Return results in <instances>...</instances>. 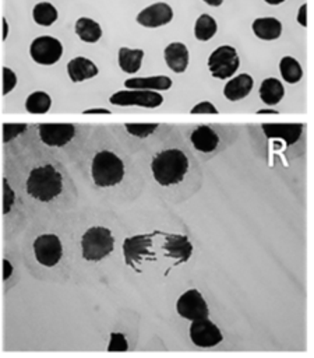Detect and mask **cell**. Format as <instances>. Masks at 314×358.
I'll return each mask as SVG.
<instances>
[{"mask_svg": "<svg viewBox=\"0 0 314 358\" xmlns=\"http://www.w3.org/2000/svg\"><path fill=\"white\" fill-rule=\"evenodd\" d=\"M82 257L88 262H99L114 249V238L109 228L92 227L81 238Z\"/></svg>", "mask_w": 314, "mask_h": 358, "instance_id": "cell-4", "label": "cell"}, {"mask_svg": "<svg viewBox=\"0 0 314 358\" xmlns=\"http://www.w3.org/2000/svg\"><path fill=\"white\" fill-rule=\"evenodd\" d=\"M61 173L50 164L33 168L27 179V192L39 201H50L61 193Z\"/></svg>", "mask_w": 314, "mask_h": 358, "instance_id": "cell-2", "label": "cell"}, {"mask_svg": "<svg viewBox=\"0 0 314 358\" xmlns=\"http://www.w3.org/2000/svg\"><path fill=\"white\" fill-rule=\"evenodd\" d=\"M297 22L301 25V27H307V4H301V7L299 8V13H297Z\"/></svg>", "mask_w": 314, "mask_h": 358, "instance_id": "cell-35", "label": "cell"}, {"mask_svg": "<svg viewBox=\"0 0 314 358\" xmlns=\"http://www.w3.org/2000/svg\"><path fill=\"white\" fill-rule=\"evenodd\" d=\"M240 60L233 46L222 45L216 48L208 57V69L215 78H229L239 69Z\"/></svg>", "mask_w": 314, "mask_h": 358, "instance_id": "cell-5", "label": "cell"}, {"mask_svg": "<svg viewBox=\"0 0 314 358\" xmlns=\"http://www.w3.org/2000/svg\"><path fill=\"white\" fill-rule=\"evenodd\" d=\"M27 123H4L3 124V141L8 143L18 134L27 130Z\"/></svg>", "mask_w": 314, "mask_h": 358, "instance_id": "cell-30", "label": "cell"}, {"mask_svg": "<svg viewBox=\"0 0 314 358\" xmlns=\"http://www.w3.org/2000/svg\"><path fill=\"white\" fill-rule=\"evenodd\" d=\"M285 95V88L278 78L269 77L261 83L260 98L267 105H276Z\"/></svg>", "mask_w": 314, "mask_h": 358, "instance_id": "cell-23", "label": "cell"}, {"mask_svg": "<svg viewBox=\"0 0 314 358\" xmlns=\"http://www.w3.org/2000/svg\"><path fill=\"white\" fill-rule=\"evenodd\" d=\"M190 338L194 345L208 348L219 344L223 338L220 330L215 323L208 320V317L193 320V324L188 330Z\"/></svg>", "mask_w": 314, "mask_h": 358, "instance_id": "cell-10", "label": "cell"}, {"mask_svg": "<svg viewBox=\"0 0 314 358\" xmlns=\"http://www.w3.org/2000/svg\"><path fill=\"white\" fill-rule=\"evenodd\" d=\"M279 71L282 74V78L289 84H296L303 77V69L300 63L290 56H285L281 59Z\"/></svg>", "mask_w": 314, "mask_h": 358, "instance_id": "cell-25", "label": "cell"}, {"mask_svg": "<svg viewBox=\"0 0 314 358\" xmlns=\"http://www.w3.org/2000/svg\"><path fill=\"white\" fill-rule=\"evenodd\" d=\"M29 55L32 60L36 62L38 64L50 66L59 62V59L61 57L63 45L59 39L53 36H49V35L38 36L32 41L29 46Z\"/></svg>", "mask_w": 314, "mask_h": 358, "instance_id": "cell-7", "label": "cell"}, {"mask_svg": "<svg viewBox=\"0 0 314 358\" xmlns=\"http://www.w3.org/2000/svg\"><path fill=\"white\" fill-rule=\"evenodd\" d=\"M158 123H126V130L138 138H145L158 129Z\"/></svg>", "mask_w": 314, "mask_h": 358, "instance_id": "cell-29", "label": "cell"}, {"mask_svg": "<svg viewBox=\"0 0 314 358\" xmlns=\"http://www.w3.org/2000/svg\"><path fill=\"white\" fill-rule=\"evenodd\" d=\"M216 21L209 14H201L194 25V35L198 41H209L216 34Z\"/></svg>", "mask_w": 314, "mask_h": 358, "instance_id": "cell-27", "label": "cell"}, {"mask_svg": "<svg viewBox=\"0 0 314 358\" xmlns=\"http://www.w3.org/2000/svg\"><path fill=\"white\" fill-rule=\"evenodd\" d=\"M173 18V10L166 3H154L141 10L137 15V22L147 28H158L166 25Z\"/></svg>", "mask_w": 314, "mask_h": 358, "instance_id": "cell-13", "label": "cell"}, {"mask_svg": "<svg viewBox=\"0 0 314 358\" xmlns=\"http://www.w3.org/2000/svg\"><path fill=\"white\" fill-rule=\"evenodd\" d=\"M257 113H278V110L276 109H260Z\"/></svg>", "mask_w": 314, "mask_h": 358, "instance_id": "cell-40", "label": "cell"}, {"mask_svg": "<svg viewBox=\"0 0 314 358\" xmlns=\"http://www.w3.org/2000/svg\"><path fill=\"white\" fill-rule=\"evenodd\" d=\"M13 274V264L7 260L3 259V280H8V277Z\"/></svg>", "mask_w": 314, "mask_h": 358, "instance_id": "cell-36", "label": "cell"}, {"mask_svg": "<svg viewBox=\"0 0 314 358\" xmlns=\"http://www.w3.org/2000/svg\"><path fill=\"white\" fill-rule=\"evenodd\" d=\"M253 84H254V81L250 74H244V73L239 74L226 83V85L223 88V95L229 101L243 99L250 94Z\"/></svg>", "mask_w": 314, "mask_h": 358, "instance_id": "cell-18", "label": "cell"}, {"mask_svg": "<svg viewBox=\"0 0 314 358\" xmlns=\"http://www.w3.org/2000/svg\"><path fill=\"white\" fill-rule=\"evenodd\" d=\"M190 140H191L193 145L195 147V150H198L201 152H212L219 144V137H218L216 131L214 129H211L209 126L197 127L191 133Z\"/></svg>", "mask_w": 314, "mask_h": 358, "instance_id": "cell-19", "label": "cell"}, {"mask_svg": "<svg viewBox=\"0 0 314 358\" xmlns=\"http://www.w3.org/2000/svg\"><path fill=\"white\" fill-rule=\"evenodd\" d=\"M92 179L99 187L119 185L124 178V164L112 151H99L92 159Z\"/></svg>", "mask_w": 314, "mask_h": 358, "instance_id": "cell-3", "label": "cell"}, {"mask_svg": "<svg viewBox=\"0 0 314 358\" xmlns=\"http://www.w3.org/2000/svg\"><path fill=\"white\" fill-rule=\"evenodd\" d=\"M127 350H128V343H127L124 334L112 333L107 351H127Z\"/></svg>", "mask_w": 314, "mask_h": 358, "instance_id": "cell-32", "label": "cell"}, {"mask_svg": "<svg viewBox=\"0 0 314 358\" xmlns=\"http://www.w3.org/2000/svg\"><path fill=\"white\" fill-rule=\"evenodd\" d=\"M265 3H268V4H272V6H278V4H281V3H283L285 0H264Z\"/></svg>", "mask_w": 314, "mask_h": 358, "instance_id": "cell-41", "label": "cell"}, {"mask_svg": "<svg viewBox=\"0 0 314 358\" xmlns=\"http://www.w3.org/2000/svg\"><path fill=\"white\" fill-rule=\"evenodd\" d=\"M151 169L155 180L160 186H173L184 179L188 171V159L177 148L163 150L152 158Z\"/></svg>", "mask_w": 314, "mask_h": 358, "instance_id": "cell-1", "label": "cell"}, {"mask_svg": "<svg viewBox=\"0 0 314 358\" xmlns=\"http://www.w3.org/2000/svg\"><path fill=\"white\" fill-rule=\"evenodd\" d=\"M52 99L50 96L43 91H35L31 95H28L25 101V108L31 113H46L50 109Z\"/></svg>", "mask_w": 314, "mask_h": 358, "instance_id": "cell-28", "label": "cell"}, {"mask_svg": "<svg viewBox=\"0 0 314 358\" xmlns=\"http://www.w3.org/2000/svg\"><path fill=\"white\" fill-rule=\"evenodd\" d=\"M124 85L130 90H151V91H166L172 87V80L167 76H152V77H134L124 81Z\"/></svg>", "mask_w": 314, "mask_h": 358, "instance_id": "cell-20", "label": "cell"}, {"mask_svg": "<svg viewBox=\"0 0 314 358\" xmlns=\"http://www.w3.org/2000/svg\"><path fill=\"white\" fill-rule=\"evenodd\" d=\"M253 32L262 41H274L278 39L282 34V24L278 18L274 17H261L254 20Z\"/></svg>", "mask_w": 314, "mask_h": 358, "instance_id": "cell-21", "label": "cell"}, {"mask_svg": "<svg viewBox=\"0 0 314 358\" xmlns=\"http://www.w3.org/2000/svg\"><path fill=\"white\" fill-rule=\"evenodd\" d=\"M82 113H85V115H94V113H105V115H109L110 110H109V109H105V108H95V109H85Z\"/></svg>", "mask_w": 314, "mask_h": 358, "instance_id": "cell-37", "label": "cell"}, {"mask_svg": "<svg viewBox=\"0 0 314 358\" xmlns=\"http://www.w3.org/2000/svg\"><path fill=\"white\" fill-rule=\"evenodd\" d=\"M15 84H17L15 73L8 67H3V95H7L10 91H13Z\"/></svg>", "mask_w": 314, "mask_h": 358, "instance_id": "cell-33", "label": "cell"}, {"mask_svg": "<svg viewBox=\"0 0 314 358\" xmlns=\"http://www.w3.org/2000/svg\"><path fill=\"white\" fill-rule=\"evenodd\" d=\"M59 14L56 7L52 3L47 1H40L38 3L33 10H32V18L38 25L42 27H49L57 20Z\"/></svg>", "mask_w": 314, "mask_h": 358, "instance_id": "cell-26", "label": "cell"}, {"mask_svg": "<svg viewBox=\"0 0 314 358\" xmlns=\"http://www.w3.org/2000/svg\"><path fill=\"white\" fill-rule=\"evenodd\" d=\"M177 313L188 320H198L208 317L209 309L204 296L197 289L186 291L176 302Z\"/></svg>", "mask_w": 314, "mask_h": 358, "instance_id": "cell-9", "label": "cell"}, {"mask_svg": "<svg viewBox=\"0 0 314 358\" xmlns=\"http://www.w3.org/2000/svg\"><path fill=\"white\" fill-rule=\"evenodd\" d=\"M261 129L264 130L267 137L281 138L287 145H290L300 138L303 124L301 123H268V124H262Z\"/></svg>", "mask_w": 314, "mask_h": 358, "instance_id": "cell-15", "label": "cell"}, {"mask_svg": "<svg viewBox=\"0 0 314 358\" xmlns=\"http://www.w3.org/2000/svg\"><path fill=\"white\" fill-rule=\"evenodd\" d=\"M165 253L177 262L174 266L188 262L193 255V245L187 236L180 234H165V243L162 245Z\"/></svg>", "mask_w": 314, "mask_h": 358, "instance_id": "cell-14", "label": "cell"}, {"mask_svg": "<svg viewBox=\"0 0 314 358\" xmlns=\"http://www.w3.org/2000/svg\"><path fill=\"white\" fill-rule=\"evenodd\" d=\"M142 59H144V50L141 49H128V48L119 49V66L124 73H128V74L137 73L141 67Z\"/></svg>", "mask_w": 314, "mask_h": 358, "instance_id": "cell-24", "label": "cell"}, {"mask_svg": "<svg viewBox=\"0 0 314 358\" xmlns=\"http://www.w3.org/2000/svg\"><path fill=\"white\" fill-rule=\"evenodd\" d=\"M165 62L174 73L186 71L188 66V49L181 42H172L165 48Z\"/></svg>", "mask_w": 314, "mask_h": 358, "instance_id": "cell-16", "label": "cell"}, {"mask_svg": "<svg viewBox=\"0 0 314 358\" xmlns=\"http://www.w3.org/2000/svg\"><path fill=\"white\" fill-rule=\"evenodd\" d=\"M109 102L117 106H142V108H158L163 102V96L151 90H124L114 92Z\"/></svg>", "mask_w": 314, "mask_h": 358, "instance_id": "cell-6", "label": "cell"}, {"mask_svg": "<svg viewBox=\"0 0 314 358\" xmlns=\"http://www.w3.org/2000/svg\"><path fill=\"white\" fill-rule=\"evenodd\" d=\"M33 252L36 260L46 267L56 266L63 255V246L57 235L43 234L33 241Z\"/></svg>", "mask_w": 314, "mask_h": 358, "instance_id": "cell-8", "label": "cell"}, {"mask_svg": "<svg viewBox=\"0 0 314 358\" xmlns=\"http://www.w3.org/2000/svg\"><path fill=\"white\" fill-rule=\"evenodd\" d=\"M193 115H198V113H212V115H216L219 113L218 109L208 101H202L200 103H197L191 110H190Z\"/></svg>", "mask_w": 314, "mask_h": 358, "instance_id": "cell-34", "label": "cell"}, {"mask_svg": "<svg viewBox=\"0 0 314 358\" xmlns=\"http://www.w3.org/2000/svg\"><path fill=\"white\" fill-rule=\"evenodd\" d=\"M152 246V235H134L128 236L123 242V256L127 266L135 268V264L140 263L145 256H152L149 250Z\"/></svg>", "mask_w": 314, "mask_h": 358, "instance_id": "cell-11", "label": "cell"}, {"mask_svg": "<svg viewBox=\"0 0 314 358\" xmlns=\"http://www.w3.org/2000/svg\"><path fill=\"white\" fill-rule=\"evenodd\" d=\"M208 6H212V7H218V6H220L222 4V1L223 0H204Z\"/></svg>", "mask_w": 314, "mask_h": 358, "instance_id": "cell-39", "label": "cell"}, {"mask_svg": "<svg viewBox=\"0 0 314 358\" xmlns=\"http://www.w3.org/2000/svg\"><path fill=\"white\" fill-rule=\"evenodd\" d=\"M1 25H3V35H1V38H3V41H6L7 39V36H8V22H7V18H1Z\"/></svg>", "mask_w": 314, "mask_h": 358, "instance_id": "cell-38", "label": "cell"}, {"mask_svg": "<svg viewBox=\"0 0 314 358\" xmlns=\"http://www.w3.org/2000/svg\"><path fill=\"white\" fill-rule=\"evenodd\" d=\"M14 199H15L14 190L10 187L8 180L4 178L3 179V214L10 213L11 207L14 204Z\"/></svg>", "mask_w": 314, "mask_h": 358, "instance_id": "cell-31", "label": "cell"}, {"mask_svg": "<svg viewBox=\"0 0 314 358\" xmlns=\"http://www.w3.org/2000/svg\"><path fill=\"white\" fill-rule=\"evenodd\" d=\"M67 73L73 83H81L95 77L98 74V67L89 59L78 56L68 62Z\"/></svg>", "mask_w": 314, "mask_h": 358, "instance_id": "cell-17", "label": "cell"}, {"mask_svg": "<svg viewBox=\"0 0 314 358\" xmlns=\"http://www.w3.org/2000/svg\"><path fill=\"white\" fill-rule=\"evenodd\" d=\"M40 140L49 147H63L75 134V127L71 123H42L38 127Z\"/></svg>", "mask_w": 314, "mask_h": 358, "instance_id": "cell-12", "label": "cell"}, {"mask_svg": "<svg viewBox=\"0 0 314 358\" xmlns=\"http://www.w3.org/2000/svg\"><path fill=\"white\" fill-rule=\"evenodd\" d=\"M75 34L81 41L88 43H95L102 36V28L95 20L88 17H81L75 22Z\"/></svg>", "mask_w": 314, "mask_h": 358, "instance_id": "cell-22", "label": "cell"}]
</instances>
